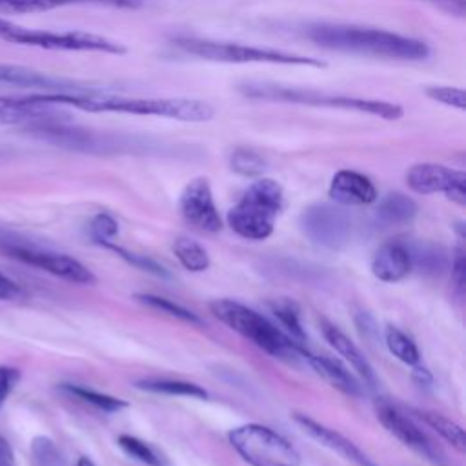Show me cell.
<instances>
[{"label": "cell", "mask_w": 466, "mask_h": 466, "mask_svg": "<svg viewBox=\"0 0 466 466\" xmlns=\"http://www.w3.org/2000/svg\"><path fill=\"white\" fill-rule=\"evenodd\" d=\"M29 96L40 104L71 106L87 113H129L140 116H162L180 122H208L215 115V109L208 102L197 98L122 96L102 87L89 91L35 93Z\"/></svg>", "instance_id": "6da1fadb"}, {"label": "cell", "mask_w": 466, "mask_h": 466, "mask_svg": "<svg viewBox=\"0 0 466 466\" xmlns=\"http://www.w3.org/2000/svg\"><path fill=\"white\" fill-rule=\"evenodd\" d=\"M308 38L329 51L368 55L377 58L419 62L430 56V47L426 42L375 27L315 24L308 27Z\"/></svg>", "instance_id": "7a4b0ae2"}, {"label": "cell", "mask_w": 466, "mask_h": 466, "mask_svg": "<svg viewBox=\"0 0 466 466\" xmlns=\"http://www.w3.org/2000/svg\"><path fill=\"white\" fill-rule=\"evenodd\" d=\"M238 91L244 96L253 100L302 104V106H315V107H337L346 111L368 113L384 120H399L404 115V109L393 102L348 96V95H333V93H324L311 87L284 86L275 82H244L238 86Z\"/></svg>", "instance_id": "3957f363"}, {"label": "cell", "mask_w": 466, "mask_h": 466, "mask_svg": "<svg viewBox=\"0 0 466 466\" xmlns=\"http://www.w3.org/2000/svg\"><path fill=\"white\" fill-rule=\"evenodd\" d=\"M211 313L228 328L242 335L244 339L251 340L255 346L264 350L266 353L279 357V359H306V350L269 322L264 315L257 313L255 309L231 300V299H217L209 302Z\"/></svg>", "instance_id": "277c9868"}, {"label": "cell", "mask_w": 466, "mask_h": 466, "mask_svg": "<svg viewBox=\"0 0 466 466\" xmlns=\"http://www.w3.org/2000/svg\"><path fill=\"white\" fill-rule=\"evenodd\" d=\"M180 51L211 60V62H226V64H279V66H311L324 67L326 62L319 58H311L306 55L288 53L271 47L248 46L238 42L226 40H211V38H197V36H177L173 40Z\"/></svg>", "instance_id": "5b68a950"}, {"label": "cell", "mask_w": 466, "mask_h": 466, "mask_svg": "<svg viewBox=\"0 0 466 466\" xmlns=\"http://www.w3.org/2000/svg\"><path fill=\"white\" fill-rule=\"evenodd\" d=\"M282 204L284 195L280 184L273 178H258L228 211V224L242 238L264 240L273 233Z\"/></svg>", "instance_id": "8992f818"}, {"label": "cell", "mask_w": 466, "mask_h": 466, "mask_svg": "<svg viewBox=\"0 0 466 466\" xmlns=\"http://www.w3.org/2000/svg\"><path fill=\"white\" fill-rule=\"evenodd\" d=\"M0 38L13 44L42 47V49H58V51H96V53H111L124 55L126 46L95 33L86 31H46V29H31L18 25L11 20L0 18Z\"/></svg>", "instance_id": "52a82bcc"}, {"label": "cell", "mask_w": 466, "mask_h": 466, "mask_svg": "<svg viewBox=\"0 0 466 466\" xmlns=\"http://www.w3.org/2000/svg\"><path fill=\"white\" fill-rule=\"evenodd\" d=\"M24 131L36 140L53 144L62 149L78 151V153H93V155H106L127 149L133 146V138L124 135H115L107 131L87 129L82 126L69 124L67 118L64 120H49L40 124L24 126Z\"/></svg>", "instance_id": "ba28073f"}, {"label": "cell", "mask_w": 466, "mask_h": 466, "mask_svg": "<svg viewBox=\"0 0 466 466\" xmlns=\"http://www.w3.org/2000/svg\"><path fill=\"white\" fill-rule=\"evenodd\" d=\"M233 450L251 466H300V453L275 430L262 424H242L228 433Z\"/></svg>", "instance_id": "9c48e42d"}, {"label": "cell", "mask_w": 466, "mask_h": 466, "mask_svg": "<svg viewBox=\"0 0 466 466\" xmlns=\"http://www.w3.org/2000/svg\"><path fill=\"white\" fill-rule=\"evenodd\" d=\"M2 249L7 257L27 264V266H35L40 268L62 280L73 282V284H95L96 277L91 273V269H87L82 262H78L76 258L64 255V253H56L51 249H44L38 246H31V244H24L18 240H7L2 238Z\"/></svg>", "instance_id": "30bf717a"}, {"label": "cell", "mask_w": 466, "mask_h": 466, "mask_svg": "<svg viewBox=\"0 0 466 466\" xmlns=\"http://www.w3.org/2000/svg\"><path fill=\"white\" fill-rule=\"evenodd\" d=\"M302 233L317 246L328 249H340L350 242L351 218L350 215L331 204H313L300 215Z\"/></svg>", "instance_id": "8fae6325"}, {"label": "cell", "mask_w": 466, "mask_h": 466, "mask_svg": "<svg viewBox=\"0 0 466 466\" xmlns=\"http://www.w3.org/2000/svg\"><path fill=\"white\" fill-rule=\"evenodd\" d=\"M406 184L420 195L444 193L451 202L466 204V175L459 169H450L441 164L420 162L406 171Z\"/></svg>", "instance_id": "7c38bea8"}, {"label": "cell", "mask_w": 466, "mask_h": 466, "mask_svg": "<svg viewBox=\"0 0 466 466\" xmlns=\"http://www.w3.org/2000/svg\"><path fill=\"white\" fill-rule=\"evenodd\" d=\"M178 209L189 224L202 231L215 233L222 226L215 208L211 186L204 177H197L186 184L178 198Z\"/></svg>", "instance_id": "4fadbf2b"}, {"label": "cell", "mask_w": 466, "mask_h": 466, "mask_svg": "<svg viewBox=\"0 0 466 466\" xmlns=\"http://www.w3.org/2000/svg\"><path fill=\"white\" fill-rule=\"evenodd\" d=\"M375 410H377V419L391 435H395L402 444L415 450L428 461L439 464L441 457H439L433 442L410 417H406L400 410H397L393 404H390L386 400H380Z\"/></svg>", "instance_id": "5bb4252c"}, {"label": "cell", "mask_w": 466, "mask_h": 466, "mask_svg": "<svg viewBox=\"0 0 466 466\" xmlns=\"http://www.w3.org/2000/svg\"><path fill=\"white\" fill-rule=\"evenodd\" d=\"M0 86H15V87H31L42 89L44 93H56V91H89L86 84L60 78L53 75H46L42 71H35L24 66L15 64H2L0 62Z\"/></svg>", "instance_id": "9a60e30c"}, {"label": "cell", "mask_w": 466, "mask_h": 466, "mask_svg": "<svg viewBox=\"0 0 466 466\" xmlns=\"http://www.w3.org/2000/svg\"><path fill=\"white\" fill-rule=\"evenodd\" d=\"M58 106H47L27 96H0V126H29L49 120H64Z\"/></svg>", "instance_id": "2e32d148"}, {"label": "cell", "mask_w": 466, "mask_h": 466, "mask_svg": "<svg viewBox=\"0 0 466 466\" xmlns=\"http://www.w3.org/2000/svg\"><path fill=\"white\" fill-rule=\"evenodd\" d=\"M293 419L302 428L304 433H308L319 444H322V446L329 448L331 451L339 453L340 457H344V459H348V461H351V462H355L359 466H377L368 455H364L357 448V444H353L350 439H346L339 431H335V430L317 422L315 419H311V417H308L304 413H295Z\"/></svg>", "instance_id": "e0dca14e"}, {"label": "cell", "mask_w": 466, "mask_h": 466, "mask_svg": "<svg viewBox=\"0 0 466 466\" xmlns=\"http://www.w3.org/2000/svg\"><path fill=\"white\" fill-rule=\"evenodd\" d=\"M329 197L339 206H364L375 202L377 189L366 175L353 169H340L329 182Z\"/></svg>", "instance_id": "ac0fdd59"}, {"label": "cell", "mask_w": 466, "mask_h": 466, "mask_svg": "<svg viewBox=\"0 0 466 466\" xmlns=\"http://www.w3.org/2000/svg\"><path fill=\"white\" fill-rule=\"evenodd\" d=\"M411 251L400 242L382 244L371 260V273L382 282H399L411 271Z\"/></svg>", "instance_id": "d6986e66"}, {"label": "cell", "mask_w": 466, "mask_h": 466, "mask_svg": "<svg viewBox=\"0 0 466 466\" xmlns=\"http://www.w3.org/2000/svg\"><path fill=\"white\" fill-rule=\"evenodd\" d=\"M322 335L329 342V346L340 357H344V360L359 373V377L364 380V384H368V386L377 384V377H375L371 364L368 362V359L362 355V351L355 346V342H351V339L346 333H342L337 326L322 320Z\"/></svg>", "instance_id": "ffe728a7"}, {"label": "cell", "mask_w": 466, "mask_h": 466, "mask_svg": "<svg viewBox=\"0 0 466 466\" xmlns=\"http://www.w3.org/2000/svg\"><path fill=\"white\" fill-rule=\"evenodd\" d=\"M306 359H308L309 366L317 371V375H320L335 390H339L350 397L362 395L360 382L339 360H333L326 355H309V353L306 355Z\"/></svg>", "instance_id": "44dd1931"}, {"label": "cell", "mask_w": 466, "mask_h": 466, "mask_svg": "<svg viewBox=\"0 0 466 466\" xmlns=\"http://www.w3.org/2000/svg\"><path fill=\"white\" fill-rule=\"evenodd\" d=\"M417 215V204L404 193H388L377 208V218L386 226H400L413 220Z\"/></svg>", "instance_id": "7402d4cb"}, {"label": "cell", "mask_w": 466, "mask_h": 466, "mask_svg": "<svg viewBox=\"0 0 466 466\" xmlns=\"http://www.w3.org/2000/svg\"><path fill=\"white\" fill-rule=\"evenodd\" d=\"M135 386L144 391L151 393H164V395H175V397H191V399H208V391L195 384L186 380H173V379H142L137 380Z\"/></svg>", "instance_id": "603a6c76"}, {"label": "cell", "mask_w": 466, "mask_h": 466, "mask_svg": "<svg viewBox=\"0 0 466 466\" xmlns=\"http://www.w3.org/2000/svg\"><path fill=\"white\" fill-rule=\"evenodd\" d=\"M415 415H419V419L424 420V424H428L435 433H439L448 444H451L459 451L466 450L464 430L457 422H453L451 419L437 411H428V410H415Z\"/></svg>", "instance_id": "cb8c5ba5"}, {"label": "cell", "mask_w": 466, "mask_h": 466, "mask_svg": "<svg viewBox=\"0 0 466 466\" xmlns=\"http://www.w3.org/2000/svg\"><path fill=\"white\" fill-rule=\"evenodd\" d=\"M173 253L187 271L198 273L209 268L208 251L193 238H187V237L177 238L173 244Z\"/></svg>", "instance_id": "d4e9b609"}, {"label": "cell", "mask_w": 466, "mask_h": 466, "mask_svg": "<svg viewBox=\"0 0 466 466\" xmlns=\"http://www.w3.org/2000/svg\"><path fill=\"white\" fill-rule=\"evenodd\" d=\"M384 340H386L388 350H390L400 362L410 364V366L419 364V360H420L419 348H417V344H415L404 331H400V329L395 328V326H388V328L384 329Z\"/></svg>", "instance_id": "484cf974"}, {"label": "cell", "mask_w": 466, "mask_h": 466, "mask_svg": "<svg viewBox=\"0 0 466 466\" xmlns=\"http://www.w3.org/2000/svg\"><path fill=\"white\" fill-rule=\"evenodd\" d=\"M60 388H62L66 393H69V395H73V397H76V399H80V400H84V402H87V404H91V406L102 410V411L113 413V411H120V410H124V408L127 406V402L122 400V399H116V397H113V395H106V393L95 391V390L86 388V386H78V384H62Z\"/></svg>", "instance_id": "4316f807"}, {"label": "cell", "mask_w": 466, "mask_h": 466, "mask_svg": "<svg viewBox=\"0 0 466 466\" xmlns=\"http://www.w3.org/2000/svg\"><path fill=\"white\" fill-rule=\"evenodd\" d=\"M229 167L242 177H258L266 171V160L255 149L235 147L229 155Z\"/></svg>", "instance_id": "83f0119b"}, {"label": "cell", "mask_w": 466, "mask_h": 466, "mask_svg": "<svg viewBox=\"0 0 466 466\" xmlns=\"http://www.w3.org/2000/svg\"><path fill=\"white\" fill-rule=\"evenodd\" d=\"M137 299L146 304L147 308H153V309H158L162 313H167L175 319H180L184 322H189V324H197V326H202V319L193 313L191 309H186L184 306L166 299V297H158V295H149V293H142V295H137Z\"/></svg>", "instance_id": "f1b7e54d"}, {"label": "cell", "mask_w": 466, "mask_h": 466, "mask_svg": "<svg viewBox=\"0 0 466 466\" xmlns=\"http://www.w3.org/2000/svg\"><path fill=\"white\" fill-rule=\"evenodd\" d=\"M271 308V313L279 319L280 326L288 329V335L295 340H304V329L300 326V320H299V311H297V306L289 300H275L269 304Z\"/></svg>", "instance_id": "f546056e"}, {"label": "cell", "mask_w": 466, "mask_h": 466, "mask_svg": "<svg viewBox=\"0 0 466 466\" xmlns=\"http://www.w3.org/2000/svg\"><path fill=\"white\" fill-rule=\"evenodd\" d=\"M116 442H118L120 450L124 453H127L129 457H133L135 461L144 462L147 466H164V461L160 459V455H157V451L144 441H140L133 435H120Z\"/></svg>", "instance_id": "4dcf8cb0"}, {"label": "cell", "mask_w": 466, "mask_h": 466, "mask_svg": "<svg viewBox=\"0 0 466 466\" xmlns=\"http://www.w3.org/2000/svg\"><path fill=\"white\" fill-rule=\"evenodd\" d=\"M31 453H33L36 466H60L62 464V457L56 450L55 442L46 435H38L31 441Z\"/></svg>", "instance_id": "1f68e13d"}, {"label": "cell", "mask_w": 466, "mask_h": 466, "mask_svg": "<svg viewBox=\"0 0 466 466\" xmlns=\"http://www.w3.org/2000/svg\"><path fill=\"white\" fill-rule=\"evenodd\" d=\"M426 96L444 104L448 107H455V109H464L466 107V95L461 87H453V86H428L426 87Z\"/></svg>", "instance_id": "d6a6232c"}, {"label": "cell", "mask_w": 466, "mask_h": 466, "mask_svg": "<svg viewBox=\"0 0 466 466\" xmlns=\"http://www.w3.org/2000/svg\"><path fill=\"white\" fill-rule=\"evenodd\" d=\"M89 233L95 242L104 246L106 242H111V238L118 233V224L109 213H98L89 224Z\"/></svg>", "instance_id": "836d02e7"}, {"label": "cell", "mask_w": 466, "mask_h": 466, "mask_svg": "<svg viewBox=\"0 0 466 466\" xmlns=\"http://www.w3.org/2000/svg\"><path fill=\"white\" fill-rule=\"evenodd\" d=\"M104 246L109 248V249H113V251L118 253L122 258H126L129 264H133V266H137V268H140V269H144V271H149V273L158 275V277H167V271H166L160 264H157L155 260H151L149 257L129 253V251H126V249H122V248H118V246H115V244H111V242H106Z\"/></svg>", "instance_id": "e575fe53"}, {"label": "cell", "mask_w": 466, "mask_h": 466, "mask_svg": "<svg viewBox=\"0 0 466 466\" xmlns=\"http://www.w3.org/2000/svg\"><path fill=\"white\" fill-rule=\"evenodd\" d=\"M20 371L11 366H0V408L5 404L7 397L20 380Z\"/></svg>", "instance_id": "d590c367"}, {"label": "cell", "mask_w": 466, "mask_h": 466, "mask_svg": "<svg viewBox=\"0 0 466 466\" xmlns=\"http://www.w3.org/2000/svg\"><path fill=\"white\" fill-rule=\"evenodd\" d=\"M24 295L22 288L9 277L0 273V300H16Z\"/></svg>", "instance_id": "8d00e7d4"}, {"label": "cell", "mask_w": 466, "mask_h": 466, "mask_svg": "<svg viewBox=\"0 0 466 466\" xmlns=\"http://www.w3.org/2000/svg\"><path fill=\"white\" fill-rule=\"evenodd\" d=\"M464 273H466V262H464V251L459 248L455 253V258L451 262V277L455 280V286L459 291L464 288Z\"/></svg>", "instance_id": "74e56055"}, {"label": "cell", "mask_w": 466, "mask_h": 466, "mask_svg": "<svg viewBox=\"0 0 466 466\" xmlns=\"http://www.w3.org/2000/svg\"><path fill=\"white\" fill-rule=\"evenodd\" d=\"M451 15H457V16H462L464 15V9H466V2L464 0H426Z\"/></svg>", "instance_id": "f35d334b"}, {"label": "cell", "mask_w": 466, "mask_h": 466, "mask_svg": "<svg viewBox=\"0 0 466 466\" xmlns=\"http://www.w3.org/2000/svg\"><path fill=\"white\" fill-rule=\"evenodd\" d=\"M0 466H15V451L5 437L0 435Z\"/></svg>", "instance_id": "ab89813d"}, {"label": "cell", "mask_w": 466, "mask_h": 466, "mask_svg": "<svg viewBox=\"0 0 466 466\" xmlns=\"http://www.w3.org/2000/svg\"><path fill=\"white\" fill-rule=\"evenodd\" d=\"M417 366V364H415ZM413 379H417L422 386H426V384H430L431 382V375H430V371L426 370V368H420V366H417L415 370H413Z\"/></svg>", "instance_id": "60d3db41"}, {"label": "cell", "mask_w": 466, "mask_h": 466, "mask_svg": "<svg viewBox=\"0 0 466 466\" xmlns=\"http://www.w3.org/2000/svg\"><path fill=\"white\" fill-rule=\"evenodd\" d=\"M76 466H96L91 459H87V457H80L78 461H76Z\"/></svg>", "instance_id": "b9f144b4"}]
</instances>
